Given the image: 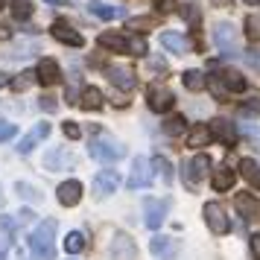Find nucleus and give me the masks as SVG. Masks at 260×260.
<instances>
[{
	"label": "nucleus",
	"mask_w": 260,
	"mask_h": 260,
	"mask_svg": "<svg viewBox=\"0 0 260 260\" xmlns=\"http://www.w3.org/2000/svg\"><path fill=\"white\" fill-rule=\"evenodd\" d=\"M29 251L38 260L56 257V219H44L36 225V231L29 234Z\"/></svg>",
	"instance_id": "nucleus-1"
},
{
	"label": "nucleus",
	"mask_w": 260,
	"mask_h": 260,
	"mask_svg": "<svg viewBox=\"0 0 260 260\" xmlns=\"http://www.w3.org/2000/svg\"><path fill=\"white\" fill-rule=\"evenodd\" d=\"M88 152L91 158L103 161V164H111V161H120L126 155V146L117 141V138H108V135H94L91 143H88Z\"/></svg>",
	"instance_id": "nucleus-2"
},
{
	"label": "nucleus",
	"mask_w": 260,
	"mask_h": 260,
	"mask_svg": "<svg viewBox=\"0 0 260 260\" xmlns=\"http://www.w3.org/2000/svg\"><path fill=\"white\" fill-rule=\"evenodd\" d=\"M208 173H211V158H208L205 152L193 155L187 164H184V184H187V190L199 187V181L208 176Z\"/></svg>",
	"instance_id": "nucleus-3"
},
{
	"label": "nucleus",
	"mask_w": 260,
	"mask_h": 260,
	"mask_svg": "<svg viewBox=\"0 0 260 260\" xmlns=\"http://www.w3.org/2000/svg\"><path fill=\"white\" fill-rule=\"evenodd\" d=\"M213 41L225 56H237L240 53V29L234 24H216L213 29Z\"/></svg>",
	"instance_id": "nucleus-4"
},
{
	"label": "nucleus",
	"mask_w": 260,
	"mask_h": 260,
	"mask_svg": "<svg viewBox=\"0 0 260 260\" xmlns=\"http://www.w3.org/2000/svg\"><path fill=\"white\" fill-rule=\"evenodd\" d=\"M146 106L155 114H167L170 108L176 106V96H173V91H167L164 85H149L146 88Z\"/></svg>",
	"instance_id": "nucleus-5"
},
{
	"label": "nucleus",
	"mask_w": 260,
	"mask_h": 260,
	"mask_svg": "<svg viewBox=\"0 0 260 260\" xmlns=\"http://www.w3.org/2000/svg\"><path fill=\"white\" fill-rule=\"evenodd\" d=\"M149 178H152V161L143 158V155H138V158L132 161V173H129V178H126V187L141 190V187L149 184Z\"/></svg>",
	"instance_id": "nucleus-6"
},
{
	"label": "nucleus",
	"mask_w": 260,
	"mask_h": 260,
	"mask_svg": "<svg viewBox=\"0 0 260 260\" xmlns=\"http://www.w3.org/2000/svg\"><path fill=\"white\" fill-rule=\"evenodd\" d=\"M167 211H170V202L167 199H146L143 202V222H146V228L149 231H155V228H161L167 219Z\"/></svg>",
	"instance_id": "nucleus-7"
},
{
	"label": "nucleus",
	"mask_w": 260,
	"mask_h": 260,
	"mask_svg": "<svg viewBox=\"0 0 260 260\" xmlns=\"http://www.w3.org/2000/svg\"><path fill=\"white\" fill-rule=\"evenodd\" d=\"M205 222H208V228H211L213 234H228L231 231V219L225 216V211L219 208V202H208L205 205Z\"/></svg>",
	"instance_id": "nucleus-8"
},
{
	"label": "nucleus",
	"mask_w": 260,
	"mask_h": 260,
	"mask_svg": "<svg viewBox=\"0 0 260 260\" xmlns=\"http://www.w3.org/2000/svg\"><path fill=\"white\" fill-rule=\"evenodd\" d=\"M50 36L56 38V41H61V44H68V47H82L85 44V38L79 29H73L68 21H53V26H50Z\"/></svg>",
	"instance_id": "nucleus-9"
},
{
	"label": "nucleus",
	"mask_w": 260,
	"mask_h": 260,
	"mask_svg": "<svg viewBox=\"0 0 260 260\" xmlns=\"http://www.w3.org/2000/svg\"><path fill=\"white\" fill-rule=\"evenodd\" d=\"M117 187H120V176L114 173V170H100V173L94 176V193L100 196V199L117 193Z\"/></svg>",
	"instance_id": "nucleus-10"
},
{
	"label": "nucleus",
	"mask_w": 260,
	"mask_h": 260,
	"mask_svg": "<svg viewBox=\"0 0 260 260\" xmlns=\"http://www.w3.org/2000/svg\"><path fill=\"white\" fill-rule=\"evenodd\" d=\"M111 260H138V246L129 234H117L111 240Z\"/></svg>",
	"instance_id": "nucleus-11"
},
{
	"label": "nucleus",
	"mask_w": 260,
	"mask_h": 260,
	"mask_svg": "<svg viewBox=\"0 0 260 260\" xmlns=\"http://www.w3.org/2000/svg\"><path fill=\"white\" fill-rule=\"evenodd\" d=\"M76 164V158H73L64 146H56V149H50L47 155H44V167L47 170H53V173H61V170H71V167Z\"/></svg>",
	"instance_id": "nucleus-12"
},
{
	"label": "nucleus",
	"mask_w": 260,
	"mask_h": 260,
	"mask_svg": "<svg viewBox=\"0 0 260 260\" xmlns=\"http://www.w3.org/2000/svg\"><path fill=\"white\" fill-rule=\"evenodd\" d=\"M106 73H108V79H111V85L120 88V91H132V88L138 85V76H135V71H129V68L111 64V68H106Z\"/></svg>",
	"instance_id": "nucleus-13"
},
{
	"label": "nucleus",
	"mask_w": 260,
	"mask_h": 260,
	"mask_svg": "<svg viewBox=\"0 0 260 260\" xmlns=\"http://www.w3.org/2000/svg\"><path fill=\"white\" fill-rule=\"evenodd\" d=\"M237 211L243 213V219L246 222H260V199H254L251 193H240L234 199Z\"/></svg>",
	"instance_id": "nucleus-14"
},
{
	"label": "nucleus",
	"mask_w": 260,
	"mask_h": 260,
	"mask_svg": "<svg viewBox=\"0 0 260 260\" xmlns=\"http://www.w3.org/2000/svg\"><path fill=\"white\" fill-rule=\"evenodd\" d=\"M208 129H211V135H213V138H219L225 146H237V141H240V135H237V126L231 123V120H213Z\"/></svg>",
	"instance_id": "nucleus-15"
},
{
	"label": "nucleus",
	"mask_w": 260,
	"mask_h": 260,
	"mask_svg": "<svg viewBox=\"0 0 260 260\" xmlns=\"http://www.w3.org/2000/svg\"><path fill=\"white\" fill-rule=\"evenodd\" d=\"M56 196H59V202L64 205V208H73V205H79V199H82V184L79 181H61L59 190H56Z\"/></svg>",
	"instance_id": "nucleus-16"
},
{
	"label": "nucleus",
	"mask_w": 260,
	"mask_h": 260,
	"mask_svg": "<svg viewBox=\"0 0 260 260\" xmlns=\"http://www.w3.org/2000/svg\"><path fill=\"white\" fill-rule=\"evenodd\" d=\"M47 135H50V123H38L36 129L29 132V135H24V138H21V143H18V152H21V155L32 152L38 143L47 138Z\"/></svg>",
	"instance_id": "nucleus-17"
},
{
	"label": "nucleus",
	"mask_w": 260,
	"mask_h": 260,
	"mask_svg": "<svg viewBox=\"0 0 260 260\" xmlns=\"http://www.w3.org/2000/svg\"><path fill=\"white\" fill-rule=\"evenodd\" d=\"M36 79L41 85H47V88H50V85H56L61 79L59 64H56L53 59H41V61H38V71H36Z\"/></svg>",
	"instance_id": "nucleus-18"
},
{
	"label": "nucleus",
	"mask_w": 260,
	"mask_h": 260,
	"mask_svg": "<svg viewBox=\"0 0 260 260\" xmlns=\"http://www.w3.org/2000/svg\"><path fill=\"white\" fill-rule=\"evenodd\" d=\"M88 12L100 18V21H114V18H123L126 9H120V6H111V3H103V0H91L88 3Z\"/></svg>",
	"instance_id": "nucleus-19"
},
{
	"label": "nucleus",
	"mask_w": 260,
	"mask_h": 260,
	"mask_svg": "<svg viewBox=\"0 0 260 260\" xmlns=\"http://www.w3.org/2000/svg\"><path fill=\"white\" fill-rule=\"evenodd\" d=\"M234 181H237V173L231 167H219V170H213V176H211L213 190H219V193H222V190H231Z\"/></svg>",
	"instance_id": "nucleus-20"
},
{
	"label": "nucleus",
	"mask_w": 260,
	"mask_h": 260,
	"mask_svg": "<svg viewBox=\"0 0 260 260\" xmlns=\"http://www.w3.org/2000/svg\"><path fill=\"white\" fill-rule=\"evenodd\" d=\"M103 103H106V96H103V91L100 88H85L82 91V96H79V106L82 108H88V111H100L103 108Z\"/></svg>",
	"instance_id": "nucleus-21"
},
{
	"label": "nucleus",
	"mask_w": 260,
	"mask_h": 260,
	"mask_svg": "<svg viewBox=\"0 0 260 260\" xmlns=\"http://www.w3.org/2000/svg\"><path fill=\"white\" fill-rule=\"evenodd\" d=\"M149 248H152V254H158V257H164V260H170L178 251V246L173 243V237H155L152 243H149Z\"/></svg>",
	"instance_id": "nucleus-22"
},
{
	"label": "nucleus",
	"mask_w": 260,
	"mask_h": 260,
	"mask_svg": "<svg viewBox=\"0 0 260 260\" xmlns=\"http://www.w3.org/2000/svg\"><path fill=\"white\" fill-rule=\"evenodd\" d=\"M222 85L228 88V91H234V94H243L248 82H246V76H243L240 71H231V68H225V71H222Z\"/></svg>",
	"instance_id": "nucleus-23"
},
{
	"label": "nucleus",
	"mask_w": 260,
	"mask_h": 260,
	"mask_svg": "<svg viewBox=\"0 0 260 260\" xmlns=\"http://www.w3.org/2000/svg\"><path fill=\"white\" fill-rule=\"evenodd\" d=\"M161 47L176 53V56H184L187 53V41L178 36V32H161Z\"/></svg>",
	"instance_id": "nucleus-24"
},
{
	"label": "nucleus",
	"mask_w": 260,
	"mask_h": 260,
	"mask_svg": "<svg viewBox=\"0 0 260 260\" xmlns=\"http://www.w3.org/2000/svg\"><path fill=\"white\" fill-rule=\"evenodd\" d=\"M96 44L103 50H111V53H123L126 50V36H120V32H103V36L96 38Z\"/></svg>",
	"instance_id": "nucleus-25"
},
{
	"label": "nucleus",
	"mask_w": 260,
	"mask_h": 260,
	"mask_svg": "<svg viewBox=\"0 0 260 260\" xmlns=\"http://www.w3.org/2000/svg\"><path fill=\"white\" fill-rule=\"evenodd\" d=\"M152 170L158 173V178H161L164 184H173V164L167 161L164 155H155L152 158Z\"/></svg>",
	"instance_id": "nucleus-26"
},
{
	"label": "nucleus",
	"mask_w": 260,
	"mask_h": 260,
	"mask_svg": "<svg viewBox=\"0 0 260 260\" xmlns=\"http://www.w3.org/2000/svg\"><path fill=\"white\" fill-rule=\"evenodd\" d=\"M126 53H129V56H135V59H143V56L149 53V44H146V38H143V36L126 38Z\"/></svg>",
	"instance_id": "nucleus-27"
},
{
	"label": "nucleus",
	"mask_w": 260,
	"mask_h": 260,
	"mask_svg": "<svg viewBox=\"0 0 260 260\" xmlns=\"http://www.w3.org/2000/svg\"><path fill=\"white\" fill-rule=\"evenodd\" d=\"M181 82H184L187 91H205V88H208V79H205V73H199V71H184Z\"/></svg>",
	"instance_id": "nucleus-28"
},
{
	"label": "nucleus",
	"mask_w": 260,
	"mask_h": 260,
	"mask_svg": "<svg viewBox=\"0 0 260 260\" xmlns=\"http://www.w3.org/2000/svg\"><path fill=\"white\" fill-rule=\"evenodd\" d=\"M213 141V135H211V129H208V126H196V129H190V138H187V143L190 146H193V149H196V146H208V143Z\"/></svg>",
	"instance_id": "nucleus-29"
},
{
	"label": "nucleus",
	"mask_w": 260,
	"mask_h": 260,
	"mask_svg": "<svg viewBox=\"0 0 260 260\" xmlns=\"http://www.w3.org/2000/svg\"><path fill=\"white\" fill-rule=\"evenodd\" d=\"M240 170H243V178H248V181H251V187H257V190H260V167L254 164L251 158H243Z\"/></svg>",
	"instance_id": "nucleus-30"
},
{
	"label": "nucleus",
	"mask_w": 260,
	"mask_h": 260,
	"mask_svg": "<svg viewBox=\"0 0 260 260\" xmlns=\"http://www.w3.org/2000/svg\"><path fill=\"white\" fill-rule=\"evenodd\" d=\"M9 6H12V15L18 21H29V18H32V9H36L32 0H12Z\"/></svg>",
	"instance_id": "nucleus-31"
},
{
	"label": "nucleus",
	"mask_w": 260,
	"mask_h": 260,
	"mask_svg": "<svg viewBox=\"0 0 260 260\" xmlns=\"http://www.w3.org/2000/svg\"><path fill=\"white\" fill-rule=\"evenodd\" d=\"M82 248H85V234L82 231H71L68 240H64V251H68V254H79Z\"/></svg>",
	"instance_id": "nucleus-32"
},
{
	"label": "nucleus",
	"mask_w": 260,
	"mask_h": 260,
	"mask_svg": "<svg viewBox=\"0 0 260 260\" xmlns=\"http://www.w3.org/2000/svg\"><path fill=\"white\" fill-rule=\"evenodd\" d=\"M184 129H187V120L181 117V114H173V117L164 120V132H167V135H173V138H176V135H181Z\"/></svg>",
	"instance_id": "nucleus-33"
},
{
	"label": "nucleus",
	"mask_w": 260,
	"mask_h": 260,
	"mask_svg": "<svg viewBox=\"0 0 260 260\" xmlns=\"http://www.w3.org/2000/svg\"><path fill=\"white\" fill-rule=\"evenodd\" d=\"M181 18H184V21L196 29V26H199V21H202L199 6H196V3H184V6H181Z\"/></svg>",
	"instance_id": "nucleus-34"
},
{
	"label": "nucleus",
	"mask_w": 260,
	"mask_h": 260,
	"mask_svg": "<svg viewBox=\"0 0 260 260\" xmlns=\"http://www.w3.org/2000/svg\"><path fill=\"white\" fill-rule=\"evenodd\" d=\"M32 82H36V71H24V73H18V76L12 79V91H18V94H21V91H26V88H29Z\"/></svg>",
	"instance_id": "nucleus-35"
},
{
	"label": "nucleus",
	"mask_w": 260,
	"mask_h": 260,
	"mask_svg": "<svg viewBox=\"0 0 260 260\" xmlns=\"http://www.w3.org/2000/svg\"><path fill=\"white\" fill-rule=\"evenodd\" d=\"M246 36L248 41H260V15H248L246 18Z\"/></svg>",
	"instance_id": "nucleus-36"
},
{
	"label": "nucleus",
	"mask_w": 260,
	"mask_h": 260,
	"mask_svg": "<svg viewBox=\"0 0 260 260\" xmlns=\"http://www.w3.org/2000/svg\"><path fill=\"white\" fill-rule=\"evenodd\" d=\"M152 26H155L152 18H129V21H126V29H135L138 36H141L143 29H152Z\"/></svg>",
	"instance_id": "nucleus-37"
},
{
	"label": "nucleus",
	"mask_w": 260,
	"mask_h": 260,
	"mask_svg": "<svg viewBox=\"0 0 260 260\" xmlns=\"http://www.w3.org/2000/svg\"><path fill=\"white\" fill-rule=\"evenodd\" d=\"M61 132H64V138H71V141H79V135H82V129H79V123H73V120H64V126H61Z\"/></svg>",
	"instance_id": "nucleus-38"
},
{
	"label": "nucleus",
	"mask_w": 260,
	"mask_h": 260,
	"mask_svg": "<svg viewBox=\"0 0 260 260\" xmlns=\"http://www.w3.org/2000/svg\"><path fill=\"white\" fill-rule=\"evenodd\" d=\"M0 231L9 237V243L15 240V219L12 216H0Z\"/></svg>",
	"instance_id": "nucleus-39"
},
{
	"label": "nucleus",
	"mask_w": 260,
	"mask_h": 260,
	"mask_svg": "<svg viewBox=\"0 0 260 260\" xmlns=\"http://www.w3.org/2000/svg\"><path fill=\"white\" fill-rule=\"evenodd\" d=\"M18 193H21L24 199H32V202H38V199H41L36 187H29V184H21V181H18Z\"/></svg>",
	"instance_id": "nucleus-40"
},
{
	"label": "nucleus",
	"mask_w": 260,
	"mask_h": 260,
	"mask_svg": "<svg viewBox=\"0 0 260 260\" xmlns=\"http://www.w3.org/2000/svg\"><path fill=\"white\" fill-rule=\"evenodd\" d=\"M149 68L158 73V79H164V76H167V61L164 59H158V56H155V59H149Z\"/></svg>",
	"instance_id": "nucleus-41"
},
{
	"label": "nucleus",
	"mask_w": 260,
	"mask_h": 260,
	"mask_svg": "<svg viewBox=\"0 0 260 260\" xmlns=\"http://www.w3.org/2000/svg\"><path fill=\"white\" fill-rule=\"evenodd\" d=\"M240 114H246V117H254V114H260V100H254V103H246V106H240Z\"/></svg>",
	"instance_id": "nucleus-42"
},
{
	"label": "nucleus",
	"mask_w": 260,
	"mask_h": 260,
	"mask_svg": "<svg viewBox=\"0 0 260 260\" xmlns=\"http://www.w3.org/2000/svg\"><path fill=\"white\" fill-rule=\"evenodd\" d=\"M15 123H3V120H0V141H9V138H15Z\"/></svg>",
	"instance_id": "nucleus-43"
},
{
	"label": "nucleus",
	"mask_w": 260,
	"mask_h": 260,
	"mask_svg": "<svg viewBox=\"0 0 260 260\" xmlns=\"http://www.w3.org/2000/svg\"><path fill=\"white\" fill-rule=\"evenodd\" d=\"M173 6H176V0H155V9H158L161 15L173 12Z\"/></svg>",
	"instance_id": "nucleus-44"
},
{
	"label": "nucleus",
	"mask_w": 260,
	"mask_h": 260,
	"mask_svg": "<svg viewBox=\"0 0 260 260\" xmlns=\"http://www.w3.org/2000/svg\"><path fill=\"white\" fill-rule=\"evenodd\" d=\"M56 106H59V103H56V100H53V96H41V108H44V111H56Z\"/></svg>",
	"instance_id": "nucleus-45"
},
{
	"label": "nucleus",
	"mask_w": 260,
	"mask_h": 260,
	"mask_svg": "<svg viewBox=\"0 0 260 260\" xmlns=\"http://www.w3.org/2000/svg\"><path fill=\"white\" fill-rule=\"evenodd\" d=\"M251 254H254V260H260V234L251 237Z\"/></svg>",
	"instance_id": "nucleus-46"
},
{
	"label": "nucleus",
	"mask_w": 260,
	"mask_h": 260,
	"mask_svg": "<svg viewBox=\"0 0 260 260\" xmlns=\"http://www.w3.org/2000/svg\"><path fill=\"white\" fill-rule=\"evenodd\" d=\"M111 103H114V106H117V108L129 106V100H126V96H123V94H114V96H111Z\"/></svg>",
	"instance_id": "nucleus-47"
},
{
	"label": "nucleus",
	"mask_w": 260,
	"mask_h": 260,
	"mask_svg": "<svg viewBox=\"0 0 260 260\" xmlns=\"http://www.w3.org/2000/svg\"><path fill=\"white\" fill-rule=\"evenodd\" d=\"M32 216H36V213H32V211H21V213H18V222L24 225V222H29Z\"/></svg>",
	"instance_id": "nucleus-48"
},
{
	"label": "nucleus",
	"mask_w": 260,
	"mask_h": 260,
	"mask_svg": "<svg viewBox=\"0 0 260 260\" xmlns=\"http://www.w3.org/2000/svg\"><path fill=\"white\" fill-rule=\"evenodd\" d=\"M211 3H213V6H219V9H228L234 0H211Z\"/></svg>",
	"instance_id": "nucleus-49"
},
{
	"label": "nucleus",
	"mask_w": 260,
	"mask_h": 260,
	"mask_svg": "<svg viewBox=\"0 0 260 260\" xmlns=\"http://www.w3.org/2000/svg\"><path fill=\"white\" fill-rule=\"evenodd\" d=\"M6 85H9V76H6V73L0 71V88H6Z\"/></svg>",
	"instance_id": "nucleus-50"
},
{
	"label": "nucleus",
	"mask_w": 260,
	"mask_h": 260,
	"mask_svg": "<svg viewBox=\"0 0 260 260\" xmlns=\"http://www.w3.org/2000/svg\"><path fill=\"white\" fill-rule=\"evenodd\" d=\"M0 38H9V29L6 26H0Z\"/></svg>",
	"instance_id": "nucleus-51"
},
{
	"label": "nucleus",
	"mask_w": 260,
	"mask_h": 260,
	"mask_svg": "<svg viewBox=\"0 0 260 260\" xmlns=\"http://www.w3.org/2000/svg\"><path fill=\"white\" fill-rule=\"evenodd\" d=\"M243 3H248V6H260V0H243Z\"/></svg>",
	"instance_id": "nucleus-52"
},
{
	"label": "nucleus",
	"mask_w": 260,
	"mask_h": 260,
	"mask_svg": "<svg viewBox=\"0 0 260 260\" xmlns=\"http://www.w3.org/2000/svg\"><path fill=\"white\" fill-rule=\"evenodd\" d=\"M0 260H6V248L0 246Z\"/></svg>",
	"instance_id": "nucleus-53"
},
{
	"label": "nucleus",
	"mask_w": 260,
	"mask_h": 260,
	"mask_svg": "<svg viewBox=\"0 0 260 260\" xmlns=\"http://www.w3.org/2000/svg\"><path fill=\"white\" fill-rule=\"evenodd\" d=\"M3 6H6V0H0V9H3Z\"/></svg>",
	"instance_id": "nucleus-54"
},
{
	"label": "nucleus",
	"mask_w": 260,
	"mask_h": 260,
	"mask_svg": "<svg viewBox=\"0 0 260 260\" xmlns=\"http://www.w3.org/2000/svg\"><path fill=\"white\" fill-rule=\"evenodd\" d=\"M0 205H3V193H0Z\"/></svg>",
	"instance_id": "nucleus-55"
}]
</instances>
